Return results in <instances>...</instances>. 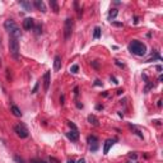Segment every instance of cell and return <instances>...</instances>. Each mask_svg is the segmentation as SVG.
<instances>
[{"mask_svg": "<svg viewBox=\"0 0 163 163\" xmlns=\"http://www.w3.org/2000/svg\"><path fill=\"white\" fill-rule=\"evenodd\" d=\"M129 51L136 56H144L147 54V46L140 41H133L129 45Z\"/></svg>", "mask_w": 163, "mask_h": 163, "instance_id": "cell-1", "label": "cell"}, {"mask_svg": "<svg viewBox=\"0 0 163 163\" xmlns=\"http://www.w3.org/2000/svg\"><path fill=\"white\" fill-rule=\"evenodd\" d=\"M9 51H10V55L14 57L15 60H18L19 59V42L14 37L9 38Z\"/></svg>", "mask_w": 163, "mask_h": 163, "instance_id": "cell-2", "label": "cell"}, {"mask_svg": "<svg viewBox=\"0 0 163 163\" xmlns=\"http://www.w3.org/2000/svg\"><path fill=\"white\" fill-rule=\"evenodd\" d=\"M71 31H73V21L71 18L65 19V24H64V37L65 40H69V37L71 36Z\"/></svg>", "mask_w": 163, "mask_h": 163, "instance_id": "cell-3", "label": "cell"}, {"mask_svg": "<svg viewBox=\"0 0 163 163\" xmlns=\"http://www.w3.org/2000/svg\"><path fill=\"white\" fill-rule=\"evenodd\" d=\"M14 131L17 133V135L19 136V138H22V139L28 136V129L25 127L23 124H18V125L14 127Z\"/></svg>", "mask_w": 163, "mask_h": 163, "instance_id": "cell-4", "label": "cell"}, {"mask_svg": "<svg viewBox=\"0 0 163 163\" xmlns=\"http://www.w3.org/2000/svg\"><path fill=\"white\" fill-rule=\"evenodd\" d=\"M50 82H51V73L50 71H46L43 75V90L47 92L49 87H50Z\"/></svg>", "mask_w": 163, "mask_h": 163, "instance_id": "cell-5", "label": "cell"}, {"mask_svg": "<svg viewBox=\"0 0 163 163\" xmlns=\"http://www.w3.org/2000/svg\"><path fill=\"white\" fill-rule=\"evenodd\" d=\"M4 28L10 33L13 29L17 28V24L14 23V21H12V19H8V21H5V23H4Z\"/></svg>", "mask_w": 163, "mask_h": 163, "instance_id": "cell-6", "label": "cell"}, {"mask_svg": "<svg viewBox=\"0 0 163 163\" xmlns=\"http://www.w3.org/2000/svg\"><path fill=\"white\" fill-rule=\"evenodd\" d=\"M35 27V22H33V19L32 18H25L24 21H23V28L24 29H32Z\"/></svg>", "mask_w": 163, "mask_h": 163, "instance_id": "cell-7", "label": "cell"}, {"mask_svg": "<svg viewBox=\"0 0 163 163\" xmlns=\"http://www.w3.org/2000/svg\"><path fill=\"white\" fill-rule=\"evenodd\" d=\"M66 136L70 140L76 141L78 139H79V133H78V130H70L69 133H66Z\"/></svg>", "mask_w": 163, "mask_h": 163, "instance_id": "cell-8", "label": "cell"}, {"mask_svg": "<svg viewBox=\"0 0 163 163\" xmlns=\"http://www.w3.org/2000/svg\"><path fill=\"white\" fill-rule=\"evenodd\" d=\"M115 141H116L115 139H108V140H106L105 147H103V153L107 154V153H108V151H110V148L115 144Z\"/></svg>", "mask_w": 163, "mask_h": 163, "instance_id": "cell-9", "label": "cell"}, {"mask_svg": "<svg viewBox=\"0 0 163 163\" xmlns=\"http://www.w3.org/2000/svg\"><path fill=\"white\" fill-rule=\"evenodd\" d=\"M33 5L36 6V8H37L38 10H41L42 13H46V6H45V4H43L42 0H35Z\"/></svg>", "mask_w": 163, "mask_h": 163, "instance_id": "cell-10", "label": "cell"}, {"mask_svg": "<svg viewBox=\"0 0 163 163\" xmlns=\"http://www.w3.org/2000/svg\"><path fill=\"white\" fill-rule=\"evenodd\" d=\"M60 68H61V57L59 55H56L55 59H54V70L59 71V70H60Z\"/></svg>", "mask_w": 163, "mask_h": 163, "instance_id": "cell-11", "label": "cell"}, {"mask_svg": "<svg viewBox=\"0 0 163 163\" xmlns=\"http://www.w3.org/2000/svg\"><path fill=\"white\" fill-rule=\"evenodd\" d=\"M19 5L23 6V8L27 10V12H31L32 8H33V5L31 4V2H19Z\"/></svg>", "mask_w": 163, "mask_h": 163, "instance_id": "cell-12", "label": "cell"}, {"mask_svg": "<svg viewBox=\"0 0 163 163\" xmlns=\"http://www.w3.org/2000/svg\"><path fill=\"white\" fill-rule=\"evenodd\" d=\"M21 36H22V32H21V29H19L18 27L10 32V37H14V38H17V40H18V38L21 37Z\"/></svg>", "mask_w": 163, "mask_h": 163, "instance_id": "cell-13", "label": "cell"}, {"mask_svg": "<svg viewBox=\"0 0 163 163\" xmlns=\"http://www.w3.org/2000/svg\"><path fill=\"white\" fill-rule=\"evenodd\" d=\"M97 140H98V139H97L96 136H89V138H88V143H89V144L90 145L94 144L93 148H92V151H96V149H97Z\"/></svg>", "mask_w": 163, "mask_h": 163, "instance_id": "cell-14", "label": "cell"}, {"mask_svg": "<svg viewBox=\"0 0 163 163\" xmlns=\"http://www.w3.org/2000/svg\"><path fill=\"white\" fill-rule=\"evenodd\" d=\"M10 111L13 112V115H14V116H17V117H21V116H22V112H21V110H19L17 106H14V105H13V106L10 107Z\"/></svg>", "mask_w": 163, "mask_h": 163, "instance_id": "cell-15", "label": "cell"}, {"mask_svg": "<svg viewBox=\"0 0 163 163\" xmlns=\"http://www.w3.org/2000/svg\"><path fill=\"white\" fill-rule=\"evenodd\" d=\"M88 121L92 124V125H94V126L98 125V119H97L94 115H89V116H88Z\"/></svg>", "mask_w": 163, "mask_h": 163, "instance_id": "cell-16", "label": "cell"}, {"mask_svg": "<svg viewBox=\"0 0 163 163\" xmlns=\"http://www.w3.org/2000/svg\"><path fill=\"white\" fill-rule=\"evenodd\" d=\"M50 6L53 8V10L55 13H59V4L55 2V0H50Z\"/></svg>", "mask_w": 163, "mask_h": 163, "instance_id": "cell-17", "label": "cell"}, {"mask_svg": "<svg viewBox=\"0 0 163 163\" xmlns=\"http://www.w3.org/2000/svg\"><path fill=\"white\" fill-rule=\"evenodd\" d=\"M117 14H119V12H117V9H111L110 13H108V18L110 19H114L117 17Z\"/></svg>", "mask_w": 163, "mask_h": 163, "instance_id": "cell-18", "label": "cell"}, {"mask_svg": "<svg viewBox=\"0 0 163 163\" xmlns=\"http://www.w3.org/2000/svg\"><path fill=\"white\" fill-rule=\"evenodd\" d=\"M101 31H102V29H101L100 27H96V28H94V32H93V37H94V38H100V37H101Z\"/></svg>", "mask_w": 163, "mask_h": 163, "instance_id": "cell-19", "label": "cell"}, {"mask_svg": "<svg viewBox=\"0 0 163 163\" xmlns=\"http://www.w3.org/2000/svg\"><path fill=\"white\" fill-rule=\"evenodd\" d=\"M78 70H79V66H78L76 64H75V65H73V66L70 68V71H71V73H74V74H75V73H78Z\"/></svg>", "mask_w": 163, "mask_h": 163, "instance_id": "cell-20", "label": "cell"}, {"mask_svg": "<svg viewBox=\"0 0 163 163\" xmlns=\"http://www.w3.org/2000/svg\"><path fill=\"white\" fill-rule=\"evenodd\" d=\"M35 29H36V33L37 35H41L42 33V27H41V25H36Z\"/></svg>", "mask_w": 163, "mask_h": 163, "instance_id": "cell-21", "label": "cell"}, {"mask_svg": "<svg viewBox=\"0 0 163 163\" xmlns=\"http://www.w3.org/2000/svg\"><path fill=\"white\" fill-rule=\"evenodd\" d=\"M68 125H69L71 129H73V130H76V126H75V125H74V124L71 122V121H68Z\"/></svg>", "mask_w": 163, "mask_h": 163, "instance_id": "cell-22", "label": "cell"}, {"mask_svg": "<svg viewBox=\"0 0 163 163\" xmlns=\"http://www.w3.org/2000/svg\"><path fill=\"white\" fill-rule=\"evenodd\" d=\"M14 159L18 162V163H23V159H21V158H19V157H17V155H15V157H14Z\"/></svg>", "mask_w": 163, "mask_h": 163, "instance_id": "cell-23", "label": "cell"}, {"mask_svg": "<svg viewBox=\"0 0 163 163\" xmlns=\"http://www.w3.org/2000/svg\"><path fill=\"white\" fill-rule=\"evenodd\" d=\"M37 88H38V83L36 84V87L33 88V90H32V93H36V90H37Z\"/></svg>", "mask_w": 163, "mask_h": 163, "instance_id": "cell-24", "label": "cell"}, {"mask_svg": "<svg viewBox=\"0 0 163 163\" xmlns=\"http://www.w3.org/2000/svg\"><path fill=\"white\" fill-rule=\"evenodd\" d=\"M74 93H75V96L79 94V92H78V87H75V88H74Z\"/></svg>", "mask_w": 163, "mask_h": 163, "instance_id": "cell-25", "label": "cell"}, {"mask_svg": "<svg viewBox=\"0 0 163 163\" xmlns=\"http://www.w3.org/2000/svg\"><path fill=\"white\" fill-rule=\"evenodd\" d=\"M32 163H46V162H43V161H33Z\"/></svg>", "mask_w": 163, "mask_h": 163, "instance_id": "cell-26", "label": "cell"}, {"mask_svg": "<svg viewBox=\"0 0 163 163\" xmlns=\"http://www.w3.org/2000/svg\"><path fill=\"white\" fill-rule=\"evenodd\" d=\"M76 163H86V161H84V159H83V158H82V159H79V161H78V162H76Z\"/></svg>", "mask_w": 163, "mask_h": 163, "instance_id": "cell-27", "label": "cell"}, {"mask_svg": "<svg viewBox=\"0 0 163 163\" xmlns=\"http://www.w3.org/2000/svg\"><path fill=\"white\" fill-rule=\"evenodd\" d=\"M60 102H61V105H63V103H64V96H63L61 98H60Z\"/></svg>", "mask_w": 163, "mask_h": 163, "instance_id": "cell-28", "label": "cell"}, {"mask_svg": "<svg viewBox=\"0 0 163 163\" xmlns=\"http://www.w3.org/2000/svg\"><path fill=\"white\" fill-rule=\"evenodd\" d=\"M68 163H75V162H74L73 159H69V161H68Z\"/></svg>", "mask_w": 163, "mask_h": 163, "instance_id": "cell-29", "label": "cell"}, {"mask_svg": "<svg viewBox=\"0 0 163 163\" xmlns=\"http://www.w3.org/2000/svg\"><path fill=\"white\" fill-rule=\"evenodd\" d=\"M0 45H2V40H0Z\"/></svg>", "mask_w": 163, "mask_h": 163, "instance_id": "cell-30", "label": "cell"}]
</instances>
